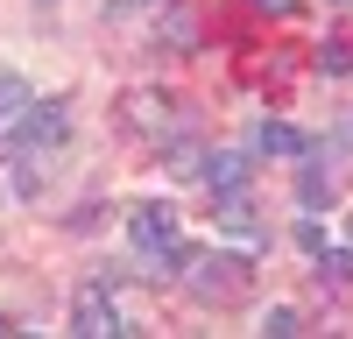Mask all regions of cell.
Masks as SVG:
<instances>
[{"instance_id":"6da1fadb","label":"cell","mask_w":353,"mask_h":339,"mask_svg":"<svg viewBox=\"0 0 353 339\" xmlns=\"http://www.w3.org/2000/svg\"><path fill=\"white\" fill-rule=\"evenodd\" d=\"M64 106H57V99H28L21 106V127L8 134V141H0V163H14V156H36V149H57V141H64Z\"/></svg>"},{"instance_id":"7a4b0ae2","label":"cell","mask_w":353,"mask_h":339,"mask_svg":"<svg viewBox=\"0 0 353 339\" xmlns=\"http://www.w3.org/2000/svg\"><path fill=\"white\" fill-rule=\"evenodd\" d=\"M184 276H191V290H198L205 304H233V297L248 290L254 262H248V254H198V262H191Z\"/></svg>"},{"instance_id":"3957f363","label":"cell","mask_w":353,"mask_h":339,"mask_svg":"<svg viewBox=\"0 0 353 339\" xmlns=\"http://www.w3.org/2000/svg\"><path fill=\"white\" fill-rule=\"evenodd\" d=\"M71 332L78 339H121V332H134L121 311H113V297H106V276H92V282H78V297H71Z\"/></svg>"},{"instance_id":"277c9868","label":"cell","mask_w":353,"mask_h":339,"mask_svg":"<svg viewBox=\"0 0 353 339\" xmlns=\"http://www.w3.org/2000/svg\"><path fill=\"white\" fill-rule=\"evenodd\" d=\"M121 121H128L134 134H170V127H176V106H170V92H163V85H156V92L141 85V92H128Z\"/></svg>"},{"instance_id":"5b68a950","label":"cell","mask_w":353,"mask_h":339,"mask_svg":"<svg viewBox=\"0 0 353 339\" xmlns=\"http://www.w3.org/2000/svg\"><path fill=\"white\" fill-rule=\"evenodd\" d=\"M128 234H134L141 254H156L163 240H176V205H163V198H156V205H134L128 212Z\"/></svg>"},{"instance_id":"8992f818","label":"cell","mask_w":353,"mask_h":339,"mask_svg":"<svg viewBox=\"0 0 353 339\" xmlns=\"http://www.w3.org/2000/svg\"><path fill=\"white\" fill-rule=\"evenodd\" d=\"M212 212H219V226L226 234H241L248 247H261L269 234H261V219H254V205H248V191H212Z\"/></svg>"},{"instance_id":"52a82bcc","label":"cell","mask_w":353,"mask_h":339,"mask_svg":"<svg viewBox=\"0 0 353 339\" xmlns=\"http://www.w3.org/2000/svg\"><path fill=\"white\" fill-rule=\"evenodd\" d=\"M248 170H254V156H241V149H219L212 163H205V184H212V191H248Z\"/></svg>"},{"instance_id":"ba28073f","label":"cell","mask_w":353,"mask_h":339,"mask_svg":"<svg viewBox=\"0 0 353 339\" xmlns=\"http://www.w3.org/2000/svg\"><path fill=\"white\" fill-rule=\"evenodd\" d=\"M254 149H261V156H311V141H304L297 127H283V121H261V127H254Z\"/></svg>"},{"instance_id":"9c48e42d","label":"cell","mask_w":353,"mask_h":339,"mask_svg":"<svg viewBox=\"0 0 353 339\" xmlns=\"http://www.w3.org/2000/svg\"><path fill=\"white\" fill-rule=\"evenodd\" d=\"M297 198H304L311 212H318V205H332V198H339V184H332V170H318V163H304V170H297Z\"/></svg>"},{"instance_id":"30bf717a","label":"cell","mask_w":353,"mask_h":339,"mask_svg":"<svg viewBox=\"0 0 353 339\" xmlns=\"http://www.w3.org/2000/svg\"><path fill=\"white\" fill-rule=\"evenodd\" d=\"M163 43H170V50H198V14H191V8H170V14H163Z\"/></svg>"},{"instance_id":"8fae6325","label":"cell","mask_w":353,"mask_h":339,"mask_svg":"<svg viewBox=\"0 0 353 339\" xmlns=\"http://www.w3.org/2000/svg\"><path fill=\"white\" fill-rule=\"evenodd\" d=\"M318 71H325V78H346V71H353V36L318 43Z\"/></svg>"},{"instance_id":"7c38bea8","label":"cell","mask_w":353,"mask_h":339,"mask_svg":"<svg viewBox=\"0 0 353 339\" xmlns=\"http://www.w3.org/2000/svg\"><path fill=\"white\" fill-rule=\"evenodd\" d=\"M198 156H205V149H198V141H184V134H176L170 149H163V163L176 170V177H205V163H198Z\"/></svg>"},{"instance_id":"4fadbf2b","label":"cell","mask_w":353,"mask_h":339,"mask_svg":"<svg viewBox=\"0 0 353 339\" xmlns=\"http://www.w3.org/2000/svg\"><path fill=\"white\" fill-rule=\"evenodd\" d=\"M261 332H269V339H297V332H304V318H297L290 304H269V311H261Z\"/></svg>"},{"instance_id":"5bb4252c","label":"cell","mask_w":353,"mask_h":339,"mask_svg":"<svg viewBox=\"0 0 353 339\" xmlns=\"http://www.w3.org/2000/svg\"><path fill=\"white\" fill-rule=\"evenodd\" d=\"M318 262H325V276H332V282H353V247H325Z\"/></svg>"},{"instance_id":"9a60e30c","label":"cell","mask_w":353,"mask_h":339,"mask_svg":"<svg viewBox=\"0 0 353 339\" xmlns=\"http://www.w3.org/2000/svg\"><path fill=\"white\" fill-rule=\"evenodd\" d=\"M297 247L318 262V254H325V226H318V219H297Z\"/></svg>"},{"instance_id":"2e32d148","label":"cell","mask_w":353,"mask_h":339,"mask_svg":"<svg viewBox=\"0 0 353 339\" xmlns=\"http://www.w3.org/2000/svg\"><path fill=\"white\" fill-rule=\"evenodd\" d=\"M14 163H21V170H14V191H21V198H36V191H43V170L28 163V156H14Z\"/></svg>"},{"instance_id":"e0dca14e","label":"cell","mask_w":353,"mask_h":339,"mask_svg":"<svg viewBox=\"0 0 353 339\" xmlns=\"http://www.w3.org/2000/svg\"><path fill=\"white\" fill-rule=\"evenodd\" d=\"M92 226H106V205H78L71 212V234H92Z\"/></svg>"},{"instance_id":"ac0fdd59","label":"cell","mask_w":353,"mask_h":339,"mask_svg":"<svg viewBox=\"0 0 353 339\" xmlns=\"http://www.w3.org/2000/svg\"><path fill=\"white\" fill-rule=\"evenodd\" d=\"M248 8H269V14H290V8H297V0H248Z\"/></svg>"},{"instance_id":"d6986e66","label":"cell","mask_w":353,"mask_h":339,"mask_svg":"<svg viewBox=\"0 0 353 339\" xmlns=\"http://www.w3.org/2000/svg\"><path fill=\"white\" fill-rule=\"evenodd\" d=\"M8 332H21V325H14V318H0V339H8Z\"/></svg>"},{"instance_id":"ffe728a7","label":"cell","mask_w":353,"mask_h":339,"mask_svg":"<svg viewBox=\"0 0 353 339\" xmlns=\"http://www.w3.org/2000/svg\"><path fill=\"white\" fill-rule=\"evenodd\" d=\"M8 113H14V106H8V92H0V121H8Z\"/></svg>"},{"instance_id":"44dd1931","label":"cell","mask_w":353,"mask_h":339,"mask_svg":"<svg viewBox=\"0 0 353 339\" xmlns=\"http://www.w3.org/2000/svg\"><path fill=\"white\" fill-rule=\"evenodd\" d=\"M346 141H353V121H346Z\"/></svg>"},{"instance_id":"7402d4cb","label":"cell","mask_w":353,"mask_h":339,"mask_svg":"<svg viewBox=\"0 0 353 339\" xmlns=\"http://www.w3.org/2000/svg\"><path fill=\"white\" fill-rule=\"evenodd\" d=\"M43 8H57V0H43Z\"/></svg>"},{"instance_id":"603a6c76","label":"cell","mask_w":353,"mask_h":339,"mask_svg":"<svg viewBox=\"0 0 353 339\" xmlns=\"http://www.w3.org/2000/svg\"><path fill=\"white\" fill-rule=\"evenodd\" d=\"M346 234H353V219H346Z\"/></svg>"}]
</instances>
